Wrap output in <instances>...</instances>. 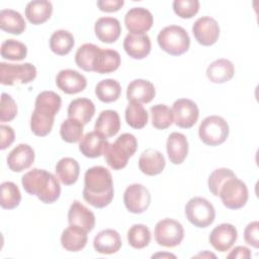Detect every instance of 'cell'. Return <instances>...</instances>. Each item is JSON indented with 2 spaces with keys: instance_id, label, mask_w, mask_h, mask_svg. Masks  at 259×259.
Returning a JSON list of instances; mask_svg holds the SVG:
<instances>
[{
  "instance_id": "37",
  "label": "cell",
  "mask_w": 259,
  "mask_h": 259,
  "mask_svg": "<svg viewBox=\"0 0 259 259\" xmlns=\"http://www.w3.org/2000/svg\"><path fill=\"white\" fill-rule=\"evenodd\" d=\"M99 47L93 44H84L78 48L75 54L76 65L86 72H93V63Z\"/></svg>"
},
{
  "instance_id": "24",
  "label": "cell",
  "mask_w": 259,
  "mask_h": 259,
  "mask_svg": "<svg viewBox=\"0 0 259 259\" xmlns=\"http://www.w3.org/2000/svg\"><path fill=\"white\" fill-rule=\"evenodd\" d=\"M88 232L84 229L69 225L61 235V244L63 248L70 252H78L85 248L88 242Z\"/></svg>"
},
{
  "instance_id": "16",
  "label": "cell",
  "mask_w": 259,
  "mask_h": 259,
  "mask_svg": "<svg viewBox=\"0 0 259 259\" xmlns=\"http://www.w3.org/2000/svg\"><path fill=\"white\" fill-rule=\"evenodd\" d=\"M34 151L27 144L17 145L7 156V165L13 172L28 169L34 162Z\"/></svg>"
},
{
  "instance_id": "38",
  "label": "cell",
  "mask_w": 259,
  "mask_h": 259,
  "mask_svg": "<svg viewBox=\"0 0 259 259\" xmlns=\"http://www.w3.org/2000/svg\"><path fill=\"white\" fill-rule=\"evenodd\" d=\"M152 124L157 130H166L174 122L172 108L166 104H156L150 108Z\"/></svg>"
},
{
  "instance_id": "11",
  "label": "cell",
  "mask_w": 259,
  "mask_h": 259,
  "mask_svg": "<svg viewBox=\"0 0 259 259\" xmlns=\"http://www.w3.org/2000/svg\"><path fill=\"white\" fill-rule=\"evenodd\" d=\"M174 123L182 128L192 127L199 116V109L194 101L187 98L177 99L172 106Z\"/></svg>"
},
{
  "instance_id": "17",
  "label": "cell",
  "mask_w": 259,
  "mask_h": 259,
  "mask_svg": "<svg viewBox=\"0 0 259 259\" xmlns=\"http://www.w3.org/2000/svg\"><path fill=\"white\" fill-rule=\"evenodd\" d=\"M69 225L78 226L88 233L95 227V215L79 200H74L68 211Z\"/></svg>"
},
{
  "instance_id": "41",
  "label": "cell",
  "mask_w": 259,
  "mask_h": 259,
  "mask_svg": "<svg viewBox=\"0 0 259 259\" xmlns=\"http://www.w3.org/2000/svg\"><path fill=\"white\" fill-rule=\"evenodd\" d=\"M55 117L33 109L30 116L31 132L37 137H46L53 128Z\"/></svg>"
},
{
  "instance_id": "30",
  "label": "cell",
  "mask_w": 259,
  "mask_h": 259,
  "mask_svg": "<svg viewBox=\"0 0 259 259\" xmlns=\"http://www.w3.org/2000/svg\"><path fill=\"white\" fill-rule=\"evenodd\" d=\"M53 13V4L47 0H34L26 4L25 17L34 24H41L50 19Z\"/></svg>"
},
{
  "instance_id": "27",
  "label": "cell",
  "mask_w": 259,
  "mask_h": 259,
  "mask_svg": "<svg viewBox=\"0 0 259 259\" xmlns=\"http://www.w3.org/2000/svg\"><path fill=\"white\" fill-rule=\"evenodd\" d=\"M120 128V118L115 110L107 109L99 113L94 130L101 134L104 138H111L115 136Z\"/></svg>"
},
{
  "instance_id": "35",
  "label": "cell",
  "mask_w": 259,
  "mask_h": 259,
  "mask_svg": "<svg viewBox=\"0 0 259 259\" xmlns=\"http://www.w3.org/2000/svg\"><path fill=\"white\" fill-rule=\"evenodd\" d=\"M124 117L126 123L133 128H143L148 123L149 114L145 107L136 101H130L125 108Z\"/></svg>"
},
{
  "instance_id": "13",
  "label": "cell",
  "mask_w": 259,
  "mask_h": 259,
  "mask_svg": "<svg viewBox=\"0 0 259 259\" xmlns=\"http://www.w3.org/2000/svg\"><path fill=\"white\" fill-rule=\"evenodd\" d=\"M154 22L152 13L144 7H133L124 16L126 29L134 34H144L151 29Z\"/></svg>"
},
{
  "instance_id": "10",
  "label": "cell",
  "mask_w": 259,
  "mask_h": 259,
  "mask_svg": "<svg viewBox=\"0 0 259 259\" xmlns=\"http://www.w3.org/2000/svg\"><path fill=\"white\" fill-rule=\"evenodd\" d=\"M125 208L132 213H142L151 203V194L146 186L139 183L131 184L123 193Z\"/></svg>"
},
{
  "instance_id": "18",
  "label": "cell",
  "mask_w": 259,
  "mask_h": 259,
  "mask_svg": "<svg viewBox=\"0 0 259 259\" xmlns=\"http://www.w3.org/2000/svg\"><path fill=\"white\" fill-rule=\"evenodd\" d=\"M151 39L147 33L134 34L128 33L123 40V49L125 53L133 59L142 60L151 52Z\"/></svg>"
},
{
  "instance_id": "43",
  "label": "cell",
  "mask_w": 259,
  "mask_h": 259,
  "mask_svg": "<svg viewBox=\"0 0 259 259\" xmlns=\"http://www.w3.org/2000/svg\"><path fill=\"white\" fill-rule=\"evenodd\" d=\"M27 48L16 39H6L1 45V57L11 61H22L26 58Z\"/></svg>"
},
{
  "instance_id": "31",
  "label": "cell",
  "mask_w": 259,
  "mask_h": 259,
  "mask_svg": "<svg viewBox=\"0 0 259 259\" xmlns=\"http://www.w3.org/2000/svg\"><path fill=\"white\" fill-rule=\"evenodd\" d=\"M56 174L63 184L72 185L76 183L80 174L79 163L70 157L62 158L56 165Z\"/></svg>"
},
{
  "instance_id": "14",
  "label": "cell",
  "mask_w": 259,
  "mask_h": 259,
  "mask_svg": "<svg viewBox=\"0 0 259 259\" xmlns=\"http://www.w3.org/2000/svg\"><path fill=\"white\" fill-rule=\"evenodd\" d=\"M238 238V231L232 224L218 225L209 234L208 241L210 245L220 252L229 251Z\"/></svg>"
},
{
  "instance_id": "40",
  "label": "cell",
  "mask_w": 259,
  "mask_h": 259,
  "mask_svg": "<svg viewBox=\"0 0 259 259\" xmlns=\"http://www.w3.org/2000/svg\"><path fill=\"white\" fill-rule=\"evenodd\" d=\"M127 242L135 249L146 248L151 242V232L146 225L135 224L127 231Z\"/></svg>"
},
{
  "instance_id": "32",
  "label": "cell",
  "mask_w": 259,
  "mask_h": 259,
  "mask_svg": "<svg viewBox=\"0 0 259 259\" xmlns=\"http://www.w3.org/2000/svg\"><path fill=\"white\" fill-rule=\"evenodd\" d=\"M0 28L12 34H21L26 23L22 15L13 9H2L0 11Z\"/></svg>"
},
{
  "instance_id": "51",
  "label": "cell",
  "mask_w": 259,
  "mask_h": 259,
  "mask_svg": "<svg viewBox=\"0 0 259 259\" xmlns=\"http://www.w3.org/2000/svg\"><path fill=\"white\" fill-rule=\"evenodd\" d=\"M156 257H172V258H176L175 255L166 254V253H157V254H155V255L152 256V258H156Z\"/></svg>"
},
{
  "instance_id": "47",
  "label": "cell",
  "mask_w": 259,
  "mask_h": 259,
  "mask_svg": "<svg viewBox=\"0 0 259 259\" xmlns=\"http://www.w3.org/2000/svg\"><path fill=\"white\" fill-rule=\"evenodd\" d=\"M258 229H259V223L257 221H254V222L249 223L244 231L245 242L255 249L259 248Z\"/></svg>"
},
{
  "instance_id": "21",
  "label": "cell",
  "mask_w": 259,
  "mask_h": 259,
  "mask_svg": "<svg viewBox=\"0 0 259 259\" xmlns=\"http://www.w3.org/2000/svg\"><path fill=\"white\" fill-rule=\"evenodd\" d=\"M188 141L185 135L173 132L169 135L166 142L168 158L171 163L182 164L188 154Z\"/></svg>"
},
{
  "instance_id": "5",
  "label": "cell",
  "mask_w": 259,
  "mask_h": 259,
  "mask_svg": "<svg viewBox=\"0 0 259 259\" xmlns=\"http://www.w3.org/2000/svg\"><path fill=\"white\" fill-rule=\"evenodd\" d=\"M229 124L225 118L219 115H209L205 117L199 127V139L207 146L215 147L226 142L229 137Z\"/></svg>"
},
{
  "instance_id": "26",
  "label": "cell",
  "mask_w": 259,
  "mask_h": 259,
  "mask_svg": "<svg viewBox=\"0 0 259 259\" xmlns=\"http://www.w3.org/2000/svg\"><path fill=\"white\" fill-rule=\"evenodd\" d=\"M121 59L117 51L110 49H99L93 63V72L108 74L118 69Z\"/></svg>"
},
{
  "instance_id": "23",
  "label": "cell",
  "mask_w": 259,
  "mask_h": 259,
  "mask_svg": "<svg viewBox=\"0 0 259 259\" xmlns=\"http://www.w3.org/2000/svg\"><path fill=\"white\" fill-rule=\"evenodd\" d=\"M165 166V157L155 149L145 150L139 158V168L148 176H155L162 173Z\"/></svg>"
},
{
  "instance_id": "19",
  "label": "cell",
  "mask_w": 259,
  "mask_h": 259,
  "mask_svg": "<svg viewBox=\"0 0 259 259\" xmlns=\"http://www.w3.org/2000/svg\"><path fill=\"white\" fill-rule=\"evenodd\" d=\"M122 245L120 235L112 229H105L100 231L93 240V247L97 253L100 254H114Z\"/></svg>"
},
{
  "instance_id": "39",
  "label": "cell",
  "mask_w": 259,
  "mask_h": 259,
  "mask_svg": "<svg viewBox=\"0 0 259 259\" xmlns=\"http://www.w3.org/2000/svg\"><path fill=\"white\" fill-rule=\"evenodd\" d=\"M21 200V193L18 186L11 181H5L1 184L0 204L2 208L13 209L17 207Z\"/></svg>"
},
{
  "instance_id": "50",
  "label": "cell",
  "mask_w": 259,
  "mask_h": 259,
  "mask_svg": "<svg viewBox=\"0 0 259 259\" xmlns=\"http://www.w3.org/2000/svg\"><path fill=\"white\" fill-rule=\"evenodd\" d=\"M251 251L247 247L237 246L235 247L231 253L228 255V258H239V259H248L251 257Z\"/></svg>"
},
{
  "instance_id": "6",
  "label": "cell",
  "mask_w": 259,
  "mask_h": 259,
  "mask_svg": "<svg viewBox=\"0 0 259 259\" xmlns=\"http://www.w3.org/2000/svg\"><path fill=\"white\" fill-rule=\"evenodd\" d=\"M185 215L190 224L196 228H207L215 218V209L206 198L195 196L185 205Z\"/></svg>"
},
{
  "instance_id": "49",
  "label": "cell",
  "mask_w": 259,
  "mask_h": 259,
  "mask_svg": "<svg viewBox=\"0 0 259 259\" xmlns=\"http://www.w3.org/2000/svg\"><path fill=\"white\" fill-rule=\"evenodd\" d=\"M97 7L103 12L118 11L124 4L123 0H98Z\"/></svg>"
},
{
  "instance_id": "33",
  "label": "cell",
  "mask_w": 259,
  "mask_h": 259,
  "mask_svg": "<svg viewBox=\"0 0 259 259\" xmlns=\"http://www.w3.org/2000/svg\"><path fill=\"white\" fill-rule=\"evenodd\" d=\"M61 105L62 99L59 94L54 91H42L35 98L34 109L55 117L59 112Z\"/></svg>"
},
{
  "instance_id": "46",
  "label": "cell",
  "mask_w": 259,
  "mask_h": 259,
  "mask_svg": "<svg viewBox=\"0 0 259 259\" xmlns=\"http://www.w3.org/2000/svg\"><path fill=\"white\" fill-rule=\"evenodd\" d=\"M17 114V105L14 99L7 93L1 94L0 105V120L2 122L11 121Z\"/></svg>"
},
{
  "instance_id": "2",
  "label": "cell",
  "mask_w": 259,
  "mask_h": 259,
  "mask_svg": "<svg viewBox=\"0 0 259 259\" xmlns=\"http://www.w3.org/2000/svg\"><path fill=\"white\" fill-rule=\"evenodd\" d=\"M23 189L35 195L44 203H54L61 194V186L57 177L44 169L33 168L21 178Z\"/></svg>"
},
{
  "instance_id": "44",
  "label": "cell",
  "mask_w": 259,
  "mask_h": 259,
  "mask_svg": "<svg viewBox=\"0 0 259 259\" xmlns=\"http://www.w3.org/2000/svg\"><path fill=\"white\" fill-rule=\"evenodd\" d=\"M236 176V174L228 168H219L213 170L210 175L208 176V180H207V185H208V189L209 191L214 195V196H219V192H220V188L223 185V183L230 177Z\"/></svg>"
},
{
  "instance_id": "45",
  "label": "cell",
  "mask_w": 259,
  "mask_h": 259,
  "mask_svg": "<svg viewBox=\"0 0 259 259\" xmlns=\"http://www.w3.org/2000/svg\"><path fill=\"white\" fill-rule=\"evenodd\" d=\"M173 10L181 18H191L199 10V1L175 0L173 2Z\"/></svg>"
},
{
  "instance_id": "1",
  "label": "cell",
  "mask_w": 259,
  "mask_h": 259,
  "mask_svg": "<svg viewBox=\"0 0 259 259\" xmlns=\"http://www.w3.org/2000/svg\"><path fill=\"white\" fill-rule=\"evenodd\" d=\"M114 188L109 170L103 166L89 168L84 175L83 198L96 208L107 206L113 199Z\"/></svg>"
},
{
  "instance_id": "4",
  "label": "cell",
  "mask_w": 259,
  "mask_h": 259,
  "mask_svg": "<svg viewBox=\"0 0 259 259\" xmlns=\"http://www.w3.org/2000/svg\"><path fill=\"white\" fill-rule=\"evenodd\" d=\"M157 41L159 47L171 56H180L190 47V37L187 31L179 25H168L160 30Z\"/></svg>"
},
{
  "instance_id": "7",
  "label": "cell",
  "mask_w": 259,
  "mask_h": 259,
  "mask_svg": "<svg viewBox=\"0 0 259 259\" xmlns=\"http://www.w3.org/2000/svg\"><path fill=\"white\" fill-rule=\"evenodd\" d=\"M219 196L223 204L230 209H239L248 201V188L237 176L228 178L220 188Z\"/></svg>"
},
{
  "instance_id": "36",
  "label": "cell",
  "mask_w": 259,
  "mask_h": 259,
  "mask_svg": "<svg viewBox=\"0 0 259 259\" xmlns=\"http://www.w3.org/2000/svg\"><path fill=\"white\" fill-rule=\"evenodd\" d=\"M120 93V84L114 79H104L97 83L95 87V94L97 98L104 103L116 101L119 98Z\"/></svg>"
},
{
  "instance_id": "29",
  "label": "cell",
  "mask_w": 259,
  "mask_h": 259,
  "mask_svg": "<svg viewBox=\"0 0 259 259\" xmlns=\"http://www.w3.org/2000/svg\"><path fill=\"white\" fill-rule=\"evenodd\" d=\"M67 113L68 117L87 124L95 113V105L88 98H76L70 102Z\"/></svg>"
},
{
  "instance_id": "42",
  "label": "cell",
  "mask_w": 259,
  "mask_h": 259,
  "mask_svg": "<svg viewBox=\"0 0 259 259\" xmlns=\"http://www.w3.org/2000/svg\"><path fill=\"white\" fill-rule=\"evenodd\" d=\"M83 125L84 124H82L77 119L68 117L62 122L60 126L61 138L63 139V141L70 144L79 142L83 137Z\"/></svg>"
},
{
  "instance_id": "20",
  "label": "cell",
  "mask_w": 259,
  "mask_h": 259,
  "mask_svg": "<svg viewBox=\"0 0 259 259\" xmlns=\"http://www.w3.org/2000/svg\"><path fill=\"white\" fill-rule=\"evenodd\" d=\"M94 32L102 42L112 44L118 39L121 33L120 22L114 17H100L94 24Z\"/></svg>"
},
{
  "instance_id": "3",
  "label": "cell",
  "mask_w": 259,
  "mask_h": 259,
  "mask_svg": "<svg viewBox=\"0 0 259 259\" xmlns=\"http://www.w3.org/2000/svg\"><path fill=\"white\" fill-rule=\"evenodd\" d=\"M138 149V141L132 134H121L113 143H108L104 150V158L113 170H120L127 165L128 159Z\"/></svg>"
},
{
  "instance_id": "28",
  "label": "cell",
  "mask_w": 259,
  "mask_h": 259,
  "mask_svg": "<svg viewBox=\"0 0 259 259\" xmlns=\"http://www.w3.org/2000/svg\"><path fill=\"white\" fill-rule=\"evenodd\" d=\"M235 74V67L230 60L218 59L210 63L206 69V76L209 81L222 84L230 81Z\"/></svg>"
},
{
  "instance_id": "8",
  "label": "cell",
  "mask_w": 259,
  "mask_h": 259,
  "mask_svg": "<svg viewBox=\"0 0 259 259\" xmlns=\"http://www.w3.org/2000/svg\"><path fill=\"white\" fill-rule=\"evenodd\" d=\"M36 77V68L31 63H0V83L13 86L16 83L28 84Z\"/></svg>"
},
{
  "instance_id": "12",
  "label": "cell",
  "mask_w": 259,
  "mask_h": 259,
  "mask_svg": "<svg viewBox=\"0 0 259 259\" xmlns=\"http://www.w3.org/2000/svg\"><path fill=\"white\" fill-rule=\"evenodd\" d=\"M192 33L198 44L204 47L212 46L220 36L218 21L210 16L199 17L192 25Z\"/></svg>"
},
{
  "instance_id": "22",
  "label": "cell",
  "mask_w": 259,
  "mask_h": 259,
  "mask_svg": "<svg viewBox=\"0 0 259 259\" xmlns=\"http://www.w3.org/2000/svg\"><path fill=\"white\" fill-rule=\"evenodd\" d=\"M108 142L96 131L89 132L82 137L79 143L80 152L87 158H98L103 155Z\"/></svg>"
},
{
  "instance_id": "34",
  "label": "cell",
  "mask_w": 259,
  "mask_h": 259,
  "mask_svg": "<svg viewBox=\"0 0 259 259\" xmlns=\"http://www.w3.org/2000/svg\"><path fill=\"white\" fill-rule=\"evenodd\" d=\"M75 45L73 34L65 29L56 30L50 38V49L58 56L68 55Z\"/></svg>"
},
{
  "instance_id": "48",
  "label": "cell",
  "mask_w": 259,
  "mask_h": 259,
  "mask_svg": "<svg viewBox=\"0 0 259 259\" xmlns=\"http://www.w3.org/2000/svg\"><path fill=\"white\" fill-rule=\"evenodd\" d=\"M0 134H1V145L0 149L5 150L6 148L10 147L11 144L14 142L15 134L11 126L1 124L0 125Z\"/></svg>"
},
{
  "instance_id": "9",
  "label": "cell",
  "mask_w": 259,
  "mask_h": 259,
  "mask_svg": "<svg viewBox=\"0 0 259 259\" xmlns=\"http://www.w3.org/2000/svg\"><path fill=\"white\" fill-rule=\"evenodd\" d=\"M156 242L166 248H174L178 246L184 238L183 226L173 219H163L155 226Z\"/></svg>"
},
{
  "instance_id": "15",
  "label": "cell",
  "mask_w": 259,
  "mask_h": 259,
  "mask_svg": "<svg viewBox=\"0 0 259 259\" xmlns=\"http://www.w3.org/2000/svg\"><path fill=\"white\" fill-rule=\"evenodd\" d=\"M56 84L66 94H76L83 91L87 86L84 75L76 70H61L56 77Z\"/></svg>"
},
{
  "instance_id": "25",
  "label": "cell",
  "mask_w": 259,
  "mask_h": 259,
  "mask_svg": "<svg viewBox=\"0 0 259 259\" xmlns=\"http://www.w3.org/2000/svg\"><path fill=\"white\" fill-rule=\"evenodd\" d=\"M155 95V86L145 79H136L126 88V98L128 101H136L141 104L149 103L154 99Z\"/></svg>"
}]
</instances>
